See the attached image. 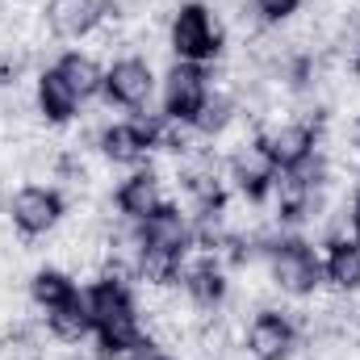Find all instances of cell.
<instances>
[{"label": "cell", "mask_w": 360, "mask_h": 360, "mask_svg": "<svg viewBox=\"0 0 360 360\" xmlns=\"http://www.w3.org/2000/svg\"><path fill=\"white\" fill-rule=\"evenodd\" d=\"M214 96V76L205 63H172L164 76V117L193 126V117L205 109V101Z\"/></svg>", "instance_id": "obj_5"}, {"label": "cell", "mask_w": 360, "mask_h": 360, "mask_svg": "<svg viewBox=\"0 0 360 360\" xmlns=\"http://www.w3.org/2000/svg\"><path fill=\"white\" fill-rule=\"evenodd\" d=\"M180 285H184V293H188V302H193L197 310H218V306L226 302V293H231V276L218 264L214 252L201 256V260H193V264L184 260Z\"/></svg>", "instance_id": "obj_12"}, {"label": "cell", "mask_w": 360, "mask_h": 360, "mask_svg": "<svg viewBox=\"0 0 360 360\" xmlns=\"http://www.w3.org/2000/svg\"><path fill=\"white\" fill-rule=\"evenodd\" d=\"M256 4V17L264 21V25H285L297 8H302V0H252Z\"/></svg>", "instance_id": "obj_19"}, {"label": "cell", "mask_w": 360, "mask_h": 360, "mask_svg": "<svg viewBox=\"0 0 360 360\" xmlns=\"http://www.w3.org/2000/svg\"><path fill=\"white\" fill-rule=\"evenodd\" d=\"M80 96L72 92V84L59 76V68H46V72H38V84H34V109H38V117L46 122V126H68V122H76V113H80Z\"/></svg>", "instance_id": "obj_13"}, {"label": "cell", "mask_w": 360, "mask_h": 360, "mask_svg": "<svg viewBox=\"0 0 360 360\" xmlns=\"http://www.w3.org/2000/svg\"><path fill=\"white\" fill-rule=\"evenodd\" d=\"M348 222H352V235L360 239V188L352 193V205H348Z\"/></svg>", "instance_id": "obj_20"}, {"label": "cell", "mask_w": 360, "mask_h": 360, "mask_svg": "<svg viewBox=\"0 0 360 360\" xmlns=\"http://www.w3.org/2000/svg\"><path fill=\"white\" fill-rule=\"evenodd\" d=\"M84 306H89V327L101 356L105 360L143 356L147 327H143V314H139V297H134V289L122 272H101L84 289Z\"/></svg>", "instance_id": "obj_1"}, {"label": "cell", "mask_w": 360, "mask_h": 360, "mask_svg": "<svg viewBox=\"0 0 360 360\" xmlns=\"http://www.w3.org/2000/svg\"><path fill=\"white\" fill-rule=\"evenodd\" d=\"M155 147H160V122H147V117L109 122L101 130V155L109 164H143Z\"/></svg>", "instance_id": "obj_8"}, {"label": "cell", "mask_w": 360, "mask_h": 360, "mask_svg": "<svg viewBox=\"0 0 360 360\" xmlns=\"http://www.w3.org/2000/svg\"><path fill=\"white\" fill-rule=\"evenodd\" d=\"M168 197H164V184L155 168H134L130 176L113 188V210L126 218V222H143L151 210H160Z\"/></svg>", "instance_id": "obj_11"}, {"label": "cell", "mask_w": 360, "mask_h": 360, "mask_svg": "<svg viewBox=\"0 0 360 360\" xmlns=\"http://www.w3.org/2000/svg\"><path fill=\"white\" fill-rule=\"evenodd\" d=\"M168 46L180 63H214L226 46V30L205 0H184L168 21Z\"/></svg>", "instance_id": "obj_2"}, {"label": "cell", "mask_w": 360, "mask_h": 360, "mask_svg": "<svg viewBox=\"0 0 360 360\" xmlns=\"http://www.w3.org/2000/svg\"><path fill=\"white\" fill-rule=\"evenodd\" d=\"M248 356L252 360H289L297 348V323L285 310H260L248 323Z\"/></svg>", "instance_id": "obj_9"}, {"label": "cell", "mask_w": 360, "mask_h": 360, "mask_svg": "<svg viewBox=\"0 0 360 360\" xmlns=\"http://www.w3.org/2000/svg\"><path fill=\"white\" fill-rule=\"evenodd\" d=\"M269 281L289 297H314L323 285V256L302 235H281L264 248Z\"/></svg>", "instance_id": "obj_3"}, {"label": "cell", "mask_w": 360, "mask_h": 360, "mask_svg": "<svg viewBox=\"0 0 360 360\" xmlns=\"http://www.w3.org/2000/svg\"><path fill=\"white\" fill-rule=\"evenodd\" d=\"M68 214V201L55 184H21L8 197V222L21 239H42L51 235Z\"/></svg>", "instance_id": "obj_4"}, {"label": "cell", "mask_w": 360, "mask_h": 360, "mask_svg": "<svg viewBox=\"0 0 360 360\" xmlns=\"http://www.w3.org/2000/svg\"><path fill=\"white\" fill-rule=\"evenodd\" d=\"M59 76L72 84V92L80 96V101H92V96H101L105 89V68L92 59L89 51H68V55H59Z\"/></svg>", "instance_id": "obj_17"}, {"label": "cell", "mask_w": 360, "mask_h": 360, "mask_svg": "<svg viewBox=\"0 0 360 360\" xmlns=\"http://www.w3.org/2000/svg\"><path fill=\"white\" fill-rule=\"evenodd\" d=\"M260 147L272 160L276 172H293V168H306L314 155H319V126L306 122V117H293V122H281L260 134Z\"/></svg>", "instance_id": "obj_6"}, {"label": "cell", "mask_w": 360, "mask_h": 360, "mask_svg": "<svg viewBox=\"0 0 360 360\" xmlns=\"http://www.w3.org/2000/svg\"><path fill=\"white\" fill-rule=\"evenodd\" d=\"M101 96L117 109H147L151 96H155V72L147 59L139 55H126V59H113L105 68V89Z\"/></svg>", "instance_id": "obj_7"}, {"label": "cell", "mask_w": 360, "mask_h": 360, "mask_svg": "<svg viewBox=\"0 0 360 360\" xmlns=\"http://www.w3.org/2000/svg\"><path fill=\"white\" fill-rule=\"evenodd\" d=\"M109 8H113L109 0H46L42 17H46V30L55 38L76 42V38H89L92 30L109 17Z\"/></svg>", "instance_id": "obj_10"}, {"label": "cell", "mask_w": 360, "mask_h": 360, "mask_svg": "<svg viewBox=\"0 0 360 360\" xmlns=\"http://www.w3.org/2000/svg\"><path fill=\"white\" fill-rule=\"evenodd\" d=\"M139 360H176V356H168V352H143Z\"/></svg>", "instance_id": "obj_21"}, {"label": "cell", "mask_w": 360, "mask_h": 360, "mask_svg": "<svg viewBox=\"0 0 360 360\" xmlns=\"http://www.w3.org/2000/svg\"><path fill=\"white\" fill-rule=\"evenodd\" d=\"M84 297V289L76 285V276L63 269H38L30 276V302L42 310V319H51V314H59V310H68V306H76Z\"/></svg>", "instance_id": "obj_16"}, {"label": "cell", "mask_w": 360, "mask_h": 360, "mask_svg": "<svg viewBox=\"0 0 360 360\" xmlns=\"http://www.w3.org/2000/svg\"><path fill=\"white\" fill-rule=\"evenodd\" d=\"M235 122V105H231V96H222V92H214L210 101H205V109L193 117V134H222L226 126Z\"/></svg>", "instance_id": "obj_18"}, {"label": "cell", "mask_w": 360, "mask_h": 360, "mask_svg": "<svg viewBox=\"0 0 360 360\" xmlns=\"http://www.w3.org/2000/svg\"><path fill=\"white\" fill-rule=\"evenodd\" d=\"M231 180H235V188H239L252 205H260V201H269V197H272L276 168H272V160L264 155L260 139H256L252 147H243V151L231 160Z\"/></svg>", "instance_id": "obj_14"}, {"label": "cell", "mask_w": 360, "mask_h": 360, "mask_svg": "<svg viewBox=\"0 0 360 360\" xmlns=\"http://www.w3.org/2000/svg\"><path fill=\"white\" fill-rule=\"evenodd\" d=\"M323 281L335 293H356L360 289V239L352 235H331L323 248Z\"/></svg>", "instance_id": "obj_15"}]
</instances>
